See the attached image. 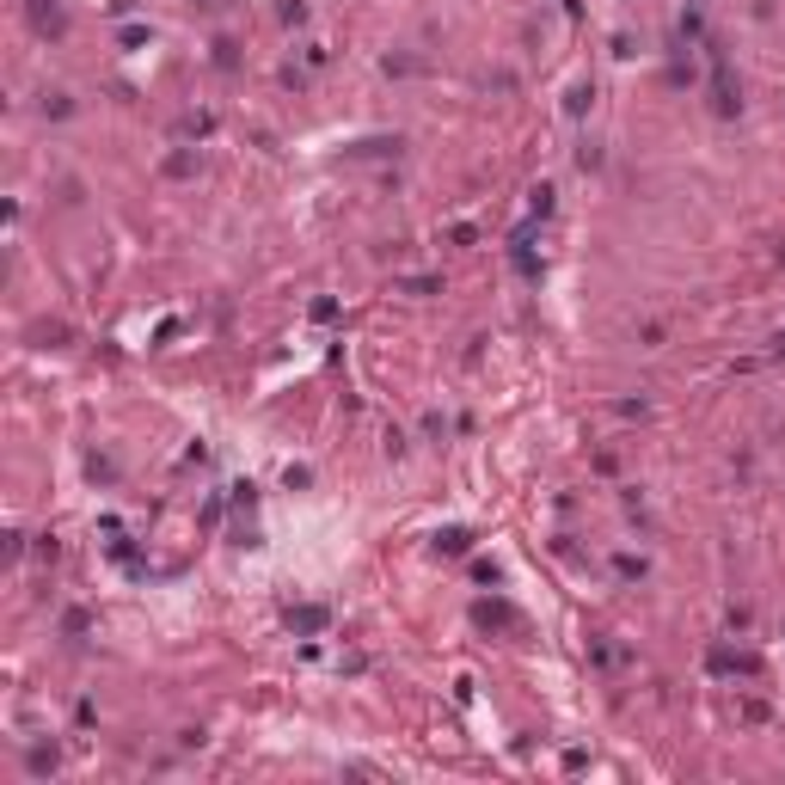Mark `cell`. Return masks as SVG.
<instances>
[{"label": "cell", "mask_w": 785, "mask_h": 785, "mask_svg": "<svg viewBox=\"0 0 785 785\" xmlns=\"http://www.w3.org/2000/svg\"><path fill=\"white\" fill-rule=\"evenodd\" d=\"M712 49V93H718V111L724 117H736V86H730V62H724V49L718 43H706Z\"/></svg>", "instance_id": "obj_1"}, {"label": "cell", "mask_w": 785, "mask_h": 785, "mask_svg": "<svg viewBox=\"0 0 785 785\" xmlns=\"http://www.w3.org/2000/svg\"><path fill=\"white\" fill-rule=\"evenodd\" d=\"M31 19L43 31H62V6H56V0H31Z\"/></svg>", "instance_id": "obj_2"}, {"label": "cell", "mask_w": 785, "mask_h": 785, "mask_svg": "<svg viewBox=\"0 0 785 785\" xmlns=\"http://www.w3.org/2000/svg\"><path fill=\"white\" fill-rule=\"evenodd\" d=\"M319 626H326V608H301L295 614V632H319Z\"/></svg>", "instance_id": "obj_3"}]
</instances>
